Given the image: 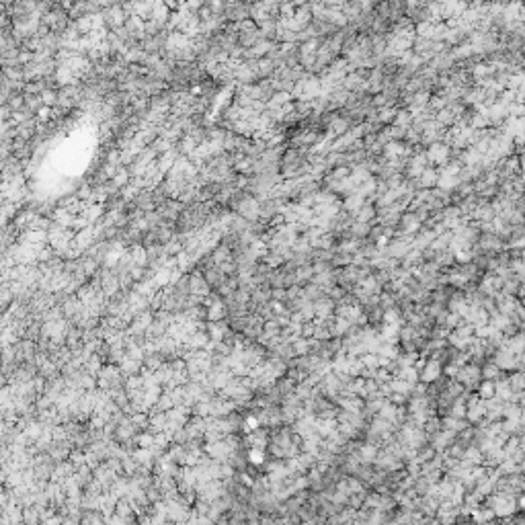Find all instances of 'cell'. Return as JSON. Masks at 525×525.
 I'll use <instances>...</instances> for the list:
<instances>
[{"label": "cell", "instance_id": "1", "mask_svg": "<svg viewBox=\"0 0 525 525\" xmlns=\"http://www.w3.org/2000/svg\"><path fill=\"white\" fill-rule=\"evenodd\" d=\"M261 199L259 197H253V195H242L240 197V201L234 205L236 207V212L240 214V218H244L246 222H251V224H255V222H259L261 219Z\"/></svg>", "mask_w": 525, "mask_h": 525}, {"label": "cell", "instance_id": "2", "mask_svg": "<svg viewBox=\"0 0 525 525\" xmlns=\"http://www.w3.org/2000/svg\"><path fill=\"white\" fill-rule=\"evenodd\" d=\"M455 382H460L468 392L470 390H478V386L482 382V367L478 363H468V365L460 367L458 376H455Z\"/></svg>", "mask_w": 525, "mask_h": 525}, {"label": "cell", "instance_id": "3", "mask_svg": "<svg viewBox=\"0 0 525 525\" xmlns=\"http://www.w3.org/2000/svg\"><path fill=\"white\" fill-rule=\"evenodd\" d=\"M490 361L499 367L501 371H515L521 367V361H519V355L507 351L505 347H499L494 353H492V359Z\"/></svg>", "mask_w": 525, "mask_h": 525}, {"label": "cell", "instance_id": "4", "mask_svg": "<svg viewBox=\"0 0 525 525\" xmlns=\"http://www.w3.org/2000/svg\"><path fill=\"white\" fill-rule=\"evenodd\" d=\"M441 376H443V365H441L439 357H431L429 361H425L423 369L419 371V382H423V384H435V382H439Z\"/></svg>", "mask_w": 525, "mask_h": 525}, {"label": "cell", "instance_id": "5", "mask_svg": "<svg viewBox=\"0 0 525 525\" xmlns=\"http://www.w3.org/2000/svg\"><path fill=\"white\" fill-rule=\"evenodd\" d=\"M412 242H414V238H412V236H406V234H400L398 238L390 240V244L386 246V255H388V257H392V259L406 257V255L412 251Z\"/></svg>", "mask_w": 525, "mask_h": 525}, {"label": "cell", "instance_id": "6", "mask_svg": "<svg viewBox=\"0 0 525 525\" xmlns=\"http://www.w3.org/2000/svg\"><path fill=\"white\" fill-rule=\"evenodd\" d=\"M210 287L212 285L207 283L205 275H201V273H193L191 277H189V296H193L197 302H203L207 296L212 294Z\"/></svg>", "mask_w": 525, "mask_h": 525}, {"label": "cell", "instance_id": "7", "mask_svg": "<svg viewBox=\"0 0 525 525\" xmlns=\"http://www.w3.org/2000/svg\"><path fill=\"white\" fill-rule=\"evenodd\" d=\"M427 154V160H429V164H441V167H445L447 160H449V154H451V148L447 144H431L429 150L425 152Z\"/></svg>", "mask_w": 525, "mask_h": 525}, {"label": "cell", "instance_id": "8", "mask_svg": "<svg viewBox=\"0 0 525 525\" xmlns=\"http://www.w3.org/2000/svg\"><path fill=\"white\" fill-rule=\"evenodd\" d=\"M421 226H423V219L414 212H408V214H404L402 218H400V230H402V234H406V236L419 232Z\"/></svg>", "mask_w": 525, "mask_h": 525}, {"label": "cell", "instance_id": "9", "mask_svg": "<svg viewBox=\"0 0 525 525\" xmlns=\"http://www.w3.org/2000/svg\"><path fill=\"white\" fill-rule=\"evenodd\" d=\"M314 312L318 320H328L335 312V300L333 298H320L318 302H314Z\"/></svg>", "mask_w": 525, "mask_h": 525}, {"label": "cell", "instance_id": "10", "mask_svg": "<svg viewBox=\"0 0 525 525\" xmlns=\"http://www.w3.org/2000/svg\"><path fill=\"white\" fill-rule=\"evenodd\" d=\"M96 240V232L94 228H85V230H78L76 232V238H74V244L80 248V251H90V246L94 244Z\"/></svg>", "mask_w": 525, "mask_h": 525}, {"label": "cell", "instance_id": "11", "mask_svg": "<svg viewBox=\"0 0 525 525\" xmlns=\"http://www.w3.org/2000/svg\"><path fill=\"white\" fill-rule=\"evenodd\" d=\"M207 335H210V341L214 343H224V339H228V324L224 320L210 322L207 324Z\"/></svg>", "mask_w": 525, "mask_h": 525}, {"label": "cell", "instance_id": "12", "mask_svg": "<svg viewBox=\"0 0 525 525\" xmlns=\"http://www.w3.org/2000/svg\"><path fill=\"white\" fill-rule=\"evenodd\" d=\"M408 152H410V150H408L402 142H398V140H396V142H388V144L384 146V156L388 158V160H398L400 156H406Z\"/></svg>", "mask_w": 525, "mask_h": 525}, {"label": "cell", "instance_id": "13", "mask_svg": "<svg viewBox=\"0 0 525 525\" xmlns=\"http://www.w3.org/2000/svg\"><path fill=\"white\" fill-rule=\"evenodd\" d=\"M226 314H228L226 304L222 300H218L216 304H212V306L207 308V320H210V322H219V320L226 318Z\"/></svg>", "mask_w": 525, "mask_h": 525}, {"label": "cell", "instance_id": "14", "mask_svg": "<svg viewBox=\"0 0 525 525\" xmlns=\"http://www.w3.org/2000/svg\"><path fill=\"white\" fill-rule=\"evenodd\" d=\"M419 187H423V189H433V187H437V183H439V171H435V169H427L419 178Z\"/></svg>", "mask_w": 525, "mask_h": 525}, {"label": "cell", "instance_id": "15", "mask_svg": "<svg viewBox=\"0 0 525 525\" xmlns=\"http://www.w3.org/2000/svg\"><path fill=\"white\" fill-rule=\"evenodd\" d=\"M505 371H501L499 367H496L492 361H486L484 365H482V380H486V382H499Z\"/></svg>", "mask_w": 525, "mask_h": 525}, {"label": "cell", "instance_id": "16", "mask_svg": "<svg viewBox=\"0 0 525 525\" xmlns=\"http://www.w3.org/2000/svg\"><path fill=\"white\" fill-rule=\"evenodd\" d=\"M267 441H269V437H267V431H262V429H257L255 433H251V435L246 437V445H251V447H257V449H265Z\"/></svg>", "mask_w": 525, "mask_h": 525}, {"label": "cell", "instance_id": "17", "mask_svg": "<svg viewBox=\"0 0 525 525\" xmlns=\"http://www.w3.org/2000/svg\"><path fill=\"white\" fill-rule=\"evenodd\" d=\"M363 205H365V199H363V195H359V193H353V195H349L347 199H345V203H343L345 210L351 212V214H357Z\"/></svg>", "mask_w": 525, "mask_h": 525}, {"label": "cell", "instance_id": "18", "mask_svg": "<svg viewBox=\"0 0 525 525\" xmlns=\"http://www.w3.org/2000/svg\"><path fill=\"white\" fill-rule=\"evenodd\" d=\"M154 458H156L154 451H152V449H144V447H140V449L133 453V460L140 464V466H144V468H150L152 466V460H154Z\"/></svg>", "mask_w": 525, "mask_h": 525}, {"label": "cell", "instance_id": "19", "mask_svg": "<svg viewBox=\"0 0 525 525\" xmlns=\"http://www.w3.org/2000/svg\"><path fill=\"white\" fill-rule=\"evenodd\" d=\"M374 218H376V207H374V205H363L361 210H359V212L355 214V222L369 224Z\"/></svg>", "mask_w": 525, "mask_h": 525}, {"label": "cell", "instance_id": "20", "mask_svg": "<svg viewBox=\"0 0 525 525\" xmlns=\"http://www.w3.org/2000/svg\"><path fill=\"white\" fill-rule=\"evenodd\" d=\"M476 392H478V398H482V400H490V398H494V382L482 380Z\"/></svg>", "mask_w": 525, "mask_h": 525}, {"label": "cell", "instance_id": "21", "mask_svg": "<svg viewBox=\"0 0 525 525\" xmlns=\"http://www.w3.org/2000/svg\"><path fill=\"white\" fill-rule=\"evenodd\" d=\"M316 142H318V135H316V131H312V130L302 131V133L296 137V144H298V146H314Z\"/></svg>", "mask_w": 525, "mask_h": 525}, {"label": "cell", "instance_id": "22", "mask_svg": "<svg viewBox=\"0 0 525 525\" xmlns=\"http://www.w3.org/2000/svg\"><path fill=\"white\" fill-rule=\"evenodd\" d=\"M140 193H142V189H140V187H137V185L131 181L128 187H123V189H121V197H123V201H131V199L135 201V199H137V195H140Z\"/></svg>", "mask_w": 525, "mask_h": 525}, {"label": "cell", "instance_id": "23", "mask_svg": "<svg viewBox=\"0 0 525 525\" xmlns=\"http://www.w3.org/2000/svg\"><path fill=\"white\" fill-rule=\"evenodd\" d=\"M131 511H133V505H131L128 499H123V501H119L117 507H115V515H119L121 519H130V517H131Z\"/></svg>", "mask_w": 525, "mask_h": 525}, {"label": "cell", "instance_id": "24", "mask_svg": "<svg viewBox=\"0 0 525 525\" xmlns=\"http://www.w3.org/2000/svg\"><path fill=\"white\" fill-rule=\"evenodd\" d=\"M248 462H251L253 466H262L265 464V449H257V447H251V451H248Z\"/></svg>", "mask_w": 525, "mask_h": 525}, {"label": "cell", "instance_id": "25", "mask_svg": "<svg viewBox=\"0 0 525 525\" xmlns=\"http://www.w3.org/2000/svg\"><path fill=\"white\" fill-rule=\"evenodd\" d=\"M58 96H60L58 90H49V88H45L44 92H41V101H44L45 107H56V105H58Z\"/></svg>", "mask_w": 525, "mask_h": 525}, {"label": "cell", "instance_id": "26", "mask_svg": "<svg viewBox=\"0 0 525 525\" xmlns=\"http://www.w3.org/2000/svg\"><path fill=\"white\" fill-rule=\"evenodd\" d=\"M396 115H398V111H396V109H392V107H384V109H380L378 123H390V121L394 123Z\"/></svg>", "mask_w": 525, "mask_h": 525}, {"label": "cell", "instance_id": "27", "mask_svg": "<svg viewBox=\"0 0 525 525\" xmlns=\"http://www.w3.org/2000/svg\"><path fill=\"white\" fill-rule=\"evenodd\" d=\"M480 244H482V248H486V251H499V248H501V240L496 236H490V234L482 236Z\"/></svg>", "mask_w": 525, "mask_h": 525}, {"label": "cell", "instance_id": "28", "mask_svg": "<svg viewBox=\"0 0 525 525\" xmlns=\"http://www.w3.org/2000/svg\"><path fill=\"white\" fill-rule=\"evenodd\" d=\"M154 439H156V435L154 433H142V435H137V443H140V447H144V449H152L154 447Z\"/></svg>", "mask_w": 525, "mask_h": 525}, {"label": "cell", "instance_id": "29", "mask_svg": "<svg viewBox=\"0 0 525 525\" xmlns=\"http://www.w3.org/2000/svg\"><path fill=\"white\" fill-rule=\"evenodd\" d=\"M39 517H41L39 509H27L25 513H23V521H25L27 525H35V523L39 521Z\"/></svg>", "mask_w": 525, "mask_h": 525}, {"label": "cell", "instance_id": "30", "mask_svg": "<svg viewBox=\"0 0 525 525\" xmlns=\"http://www.w3.org/2000/svg\"><path fill=\"white\" fill-rule=\"evenodd\" d=\"M349 230H351V234H353L355 238H359V236H367V234H369V224H361V222H355V224H353V226H351Z\"/></svg>", "mask_w": 525, "mask_h": 525}, {"label": "cell", "instance_id": "31", "mask_svg": "<svg viewBox=\"0 0 525 525\" xmlns=\"http://www.w3.org/2000/svg\"><path fill=\"white\" fill-rule=\"evenodd\" d=\"M511 273H515V277H519V279H525V261L511 262Z\"/></svg>", "mask_w": 525, "mask_h": 525}, {"label": "cell", "instance_id": "32", "mask_svg": "<svg viewBox=\"0 0 525 525\" xmlns=\"http://www.w3.org/2000/svg\"><path fill=\"white\" fill-rule=\"evenodd\" d=\"M240 482H242V484H246V486H253V484H255L253 478L248 476V474H240Z\"/></svg>", "mask_w": 525, "mask_h": 525}, {"label": "cell", "instance_id": "33", "mask_svg": "<svg viewBox=\"0 0 525 525\" xmlns=\"http://www.w3.org/2000/svg\"><path fill=\"white\" fill-rule=\"evenodd\" d=\"M64 525H78V523H76V519H68V521H64Z\"/></svg>", "mask_w": 525, "mask_h": 525}, {"label": "cell", "instance_id": "34", "mask_svg": "<svg viewBox=\"0 0 525 525\" xmlns=\"http://www.w3.org/2000/svg\"><path fill=\"white\" fill-rule=\"evenodd\" d=\"M519 162H521V169L525 171V156H521V158H519Z\"/></svg>", "mask_w": 525, "mask_h": 525}, {"label": "cell", "instance_id": "35", "mask_svg": "<svg viewBox=\"0 0 525 525\" xmlns=\"http://www.w3.org/2000/svg\"><path fill=\"white\" fill-rule=\"evenodd\" d=\"M521 257H523V261H525V248H523V253H521Z\"/></svg>", "mask_w": 525, "mask_h": 525}]
</instances>
